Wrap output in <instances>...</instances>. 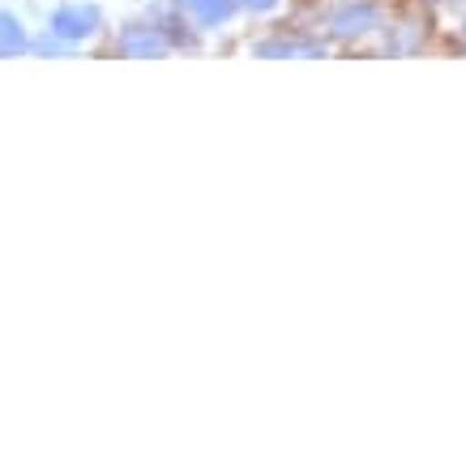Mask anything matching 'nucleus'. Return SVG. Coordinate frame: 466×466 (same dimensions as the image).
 Instances as JSON below:
<instances>
[{
  "instance_id": "obj_1",
  "label": "nucleus",
  "mask_w": 466,
  "mask_h": 466,
  "mask_svg": "<svg viewBox=\"0 0 466 466\" xmlns=\"http://www.w3.org/2000/svg\"><path fill=\"white\" fill-rule=\"evenodd\" d=\"M47 35L69 47H82L95 35H103V9L95 0H60L56 9L47 14Z\"/></svg>"
},
{
  "instance_id": "obj_2",
  "label": "nucleus",
  "mask_w": 466,
  "mask_h": 466,
  "mask_svg": "<svg viewBox=\"0 0 466 466\" xmlns=\"http://www.w3.org/2000/svg\"><path fill=\"white\" fill-rule=\"evenodd\" d=\"M381 5L377 0H347L329 14V35L339 39H364L372 30H381Z\"/></svg>"
},
{
  "instance_id": "obj_3",
  "label": "nucleus",
  "mask_w": 466,
  "mask_h": 466,
  "mask_svg": "<svg viewBox=\"0 0 466 466\" xmlns=\"http://www.w3.org/2000/svg\"><path fill=\"white\" fill-rule=\"evenodd\" d=\"M116 52H120V56H133V60L167 56V52H171V35L158 26V22H133V26L120 30Z\"/></svg>"
},
{
  "instance_id": "obj_4",
  "label": "nucleus",
  "mask_w": 466,
  "mask_h": 466,
  "mask_svg": "<svg viewBox=\"0 0 466 466\" xmlns=\"http://www.w3.org/2000/svg\"><path fill=\"white\" fill-rule=\"evenodd\" d=\"M180 9L198 30H218L223 22L236 17L240 0H180Z\"/></svg>"
},
{
  "instance_id": "obj_5",
  "label": "nucleus",
  "mask_w": 466,
  "mask_h": 466,
  "mask_svg": "<svg viewBox=\"0 0 466 466\" xmlns=\"http://www.w3.org/2000/svg\"><path fill=\"white\" fill-rule=\"evenodd\" d=\"M30 52V30L14 9H0V56H22Z\"/></svg>"
},
{
  "instance_id": "obj_6",
  "label": "nucleus",
  "mask_w": 466,
  "mask_h": 466,
  "mask_svg": "<svg viewBox=\"0 0 466 466\" xmlns=\"http://www.w3.org/2000/svg\"><path fill=\"white\" fill-rule=\"evenodd\" d=\"M257 56H325L329 47L312 39H283V43H257Z\"/></svg>"
},
{
  "instance_id": "obj_7",
  "label": "nucleus",
  "mask_w": 466,
  "mask_h": 466,
  "mask_svg": "<svg viewBox=\"0 0 466 466\" xmlns=\"http://www.w3.org/2000/svg\"><path fill=\"white\" fill-rule=\"evenodd\" d=\"M240 9H248V14H257V17H269L283 9V0H240Z\"/></svg>"
}]
</instances>
